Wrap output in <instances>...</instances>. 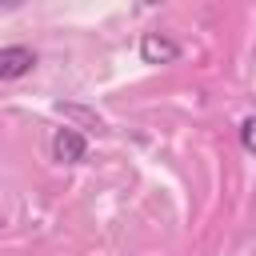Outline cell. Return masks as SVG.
Instances as JSON below:
<instances>
[{
  "label": "cell",
  "mask_w": 256,
  "mask_h": 256,
  "mask_svg": "<svg viewBox=\"0 0 256 256\" xmlns=\"http://www.w3.org/2000/svg\"><path fill=\"white\" fill-rule=\"evenodd\" d=\"M84 152H88V140H84L76 128H60V132L52 136V156H56L60 164H80Z\"/></svg>",
  "instance_id": "2"
},
{
  "label": "cell",
  "mask_w": 256,
  "mask_h": 256,
  "mask_svg": "<svg viewBox=\"0 0 256 256\" xmlns=\"http://www.w3.org/2000/svg\"><path fill=\"white\" fill-rule=\"evenodd\" d=\"M36 68V52L24 48V44H12V48H0V80H20Z\"/></svg>",
  "instance_id": "1"
},
{
  "label": "cell",
  "mask_w": 256,
  "mask_h": 256,
  "mask_svg": "<svg viewBox=\"0 0 256 256\" xmlns=\"http://www.w3.org/2000/svg\"><path fill=\"white\" fill-rule=\"evenodd\" d=\"M60 112H64V116H76V120H84V124H92V128H100V116H96V112H84V108H76V104H60Z\"/></svg>",
  "instance_id": "4"
},
{
  "label": "cell",
  "mask_w": 256,
  "mask_h": 256,
  "mask_svg": "<svg viewBox=\"0 0 256 256\" xmlns=\"http://www.w3.org/2000/svg\"><path fill=\"white\" fill-rule=\"evenodd\" d=\"M240 144H244L248 152H256V116H248V120L240 124Z\"/></svg>",
  "instance_id": "5"
},
{
  "label": "cell",
  "mask_w": 256,
  "mask_h": 256,
  "mask_svg": "<svg viewBox=\"0 0 256 256\" xmlns=\"http://www.w3.org/2000/svg\"><path fill=\"white\" fill-rule=\"evenodd\" d=\"M140 56H144V64H172V60L180 56V44L168 40V36H160V32H144Z\"/></svg>",
  "instance_id": "3"
}]
</instances>
